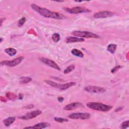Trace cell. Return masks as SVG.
Listing matches in <instances>:
<instances>
[{
  "mask_svg": "<svg viewBox=\"0 0 129 129\" xmlns=\"http://www.w3.org/2000/svg\"><path fill=\"white\" fill-rule=\"evenodd\" d=\"M31 8L39 15L45 18L57 20H62L66 18V17L61 14L51 11L45 8L39 7L35 4H32L31 5Z\"/></svg>",
  "mask_w": 129,
  "mask_h": 129,
  "instance_id": "6da1fadb",
  "label": "cell"
},
{
  "mask_svg": "<svg viewBox=\"0 0 129 129\" xmlns=\"http://www.w3.org/2000/svg\"><path fill=\"white\" fill-rule=\"evenodd\" d=\"M87 106L91 109L103 112H107L110 111L113 107L111 105L105 104L100 102H90L87 103Z\"/></svg>",
  "mask_w": 129,
  "mask_h": 129,
  "instance_id": "7a4b0ae2",
  "label": "cell"
},
{
  "mask_svg": "<svg viewBox=\"0 0 129 129\" xmlns=\"http://www.w3.org/2000/svg\"><path fill=\"white\" fill-rule=\"evenodd\" d=\"M44 82L48 85L55 88H57L60 90H66L71 87L76 85V83L74 82H71L65 84H60L53 81L46 80H44Z\"/></svg>",
  "mask_w": 129,
  "mask_h": 129,
  "instance_id": "3957f363",
  "label": "cell"
},
{
  "mask_svg": "<svg viewBox=\"0 0 129 129\" xmlns=\"http://www.w3.org/2000/svg\"><path fill=\"white\" fill-rule=\"evenodd\" d=\"M71 34L79 37H85V38H99L100 36L94 33L89 31H74Z\"/></svg>",
  "mask_w": 129,
  "mask_h": 129,
  "instance_id": "277c9868",
  "label": "cell"
},
{
  "mask_svg": "<svg viewBox=\"0 0 129 129\" xmlns=\"http://www.w3.org/2000/svg\"><path fill=\"white\" fill-rule=\"evenodd\" d=\"M63 10L68 13L73 14H77L84 13H89L91 12L88 9L84 7H76L72 8H63Z\"/></svg>",
  "mask_w": 129,
  "mask_h": 129,
  "instance_id": "5b68a950",
  "label": "cell"
},
{
  "mask_svg": "<svg viewBox=\"0 0 129 129\" xmlns=\"http://www.w3.org/2000/svg\"><path fill=\"white\" fill-rule=\"evenodd\" d=\"M91 115L87 112H75L68 115V117L73 119L86 120L90 119Z\"/></svg>",
  "mask_w": 129,
  "mask_h": 129,
  "instance_id": "8992f818",
  "label": "cell"
},
{
  "mask_svg": "<svg viewBox=\"0 0 129 129\" xmlns=\"http://www.w3.org/2000/svg\"><path fill=\"white\" fill-rule=\"evenodd\" d=\"M24 58V57L22 56H19L11 60H3L1 62V64L2 66H6L8 67H13L21 63V62L23 61Z\"/></svg>",
  "mask_w": 129,
  "mask_h": 129,
  "instance_id": "52a82bcc",
  "label": "cell"
},
{
  "mask_svg": "<svg viewBox=\"0 0 129 129\" xmlns=\"http://www.w3.org/2000/svg\"><path fill=\"white\" fill-rule=\"evenodd\" d=\"M41 113H42V111L39 110H33V111L29 112L22 116H20L19 118L22 120H29V119H31L34 118H35L36 117H37V116L41 114Z\"/></svg>",
  "mask_w": 129,
  "mask_h": 129,
  "instance_id": "ba28073f",
  "label": "cell"
},
{
  "mask_svg": "<svg viewBox=\"0 0 129 129\" xmlns=\"http://www.w3.org/2000/svg\"><path fill=\"white\" fill-rule=\"evenodd\" d=\"M85 91L89 93H103L106 91V90L103 87L96 86H88L84 88Z\"/></svg>",
  "mask_w": 129,
  "mask_h": 129,
  "instance_id": "9c48e42d",
  "label": "cell"
},
{
  "mask_svg": "<svg viewBox=\"0 0 129 129\" xmlns=\"http://www.w3.org/2000/svg\"><path fill=\"white\" fill-rule=\"evenodd\" d=\"M114 15V13L108 11H103L95 13L94 14V17L96 19L100 18H106L108 17H111Z\"/></svg>",
  "mask_w": 129,
  "mask_h": 129,
  "instance_id": "30bf717a",
  "label": "cell"
},
{
  "mask_svg": "<svg viewBox=\"0 0 129 129\" xmlns=\"http://www.w3.org/2000/svg\"><path fill=\"white\" fill-rule=\"evenodd\" d=\"M40 60L43 63L46 64L55 70H57L58 71L60 70V68L59 67V66L55 61H54L53 60H52L50 59L42 57V58H41L40 59Z\"/></svg>",
  "mask_w": 129,
  "mask_h": 129,
  "instance_id": "8fae6325",
  "label": "cell"
},
{
  "mask_svg": "<svg viewBox=\"0 0 129 129\" xmlns=\"http://www.w3.org/2000/svg\"><path fill=\"white\" fill-rule=\"evenodd\" d=\"M81 106H83L82 103L80 102H73L66 105L63 107V109L65 110H72Z\"/></svg>",
  "mask_w": 129,
  "mask_h": 129,
  "instance_id": "7c38bea8",
  "label": "cell"
},
{
  "mask_svg": "<svg viewBox=\"0 0 129 129\" xmlns=\"http://www.w3.org/2000/svg\"><path fill=\"white\" fill-rule=\"evenodd\" d=\"M50 123L47 122H40L37 124H35L34 126H27L25 127V128H44L50 126Z\"/></svg>",
  "mask_w": 129,
  "mask_h": 129,
  "instance_id": "4fadbf2b",
  "label": "cell"
},
{
  "mask_svg": "<svg viewBox=\"0 0 129 129\" xmlns=\"http://www.w3.org/2000/svg\"><path fill=\"white\" fill-rule=\"evenodd\" d=\"M84 41V39L77 37H73V36H70L66 38V42L67 43H74V42H83Z\"/></svg>",
  "mask_w": 129,
  "mask_h": 129,
  "instance_id": "5bb4252c",
  "label": "cell"
},
{
  "mask_svg": "<svg viewBox=\"0 0 129 129\" xmlns=\"http://www.w3.org/2000/svg\"><path fill=\"white\" fill-rule=\"evenodd\" d=\"M16 120V117H9L3 120V122L5 126H9L11 124H12Z\"/></svg>",
  "mask_w": 129,
  "mask_h": 129,
  "instance_id": "9a60e30c",
  "label": "cell"
},
{
  "mask_svg": "<svg viewBox=\"0 0 129 129\" xmlns=\"http://www.w3.org/2000/svg\"><path fill=\"white\" fill-rule=\"evenodd\" d=\"M5 52L10 56H13L17 53V50L15 48L11 47L6 48L5 49Z\"/></svg>",
  "mask_w": 129,
  "mask_h": 129,
  "instance_id": "2e32d148",
  "label": "cell"
},
{
  "mask_svg": "<svg viewBox=\"0 0 129 129\" xmlns=\"http://www.w3.org/2000/svg\"><path fill=\"white\" fill-rule=\"evenodd\" d=\"M71 52L72 53L75 55V56H76L77 57H83L84 56V54L83 53H82V51H81L80 50L77 49H76V48H74V49H73L71 51Z\"/></svg>",
  "mask_w": 129,
  "mask_h": 129,
  "instance_id": "e0dca14e",
  "label": "cell"
},
{
  "mask_svg": "<svg viewBox=\"0 0 129 129\" xmlns=\"http://www.w3.org/2000/svg\"><path fill=\"white\" fill-rule=\"evenodd\" d=\"M117 48V45L115 44H110L108 45L107 48V50L110 52L111 53L113 54L114 53L115 51L116 50Z\"/></svg>",
  "mask_w": 129,
  "mask_h": 129,
  "instance_id": "ac0fdd59",
  "label": "cell"
},
{
  "mask_svg": "<svg viewBox=\"0 0 129 129\" xmlns=\"http://www.w3.org/2000/svg\"><path fill=\"white\" fill-rule=\"evenodd\" d=\"M32 81V79L28 77H22L20 79L19 83L21 84H27Z\"/></svg>",
  "mask_w": 129,
  "mask_h": 129,
  "instance_id": "d6986e66",
  "label": "cell"
},
{
  "mask_svg": "<svg viewBox=\"0 0 129 129\" xmlns=\"http://www.w3.org/2000/svg\"><path fill=\"white\" fill-rule=\"evenodd\" d=\"M75 66L73 64H71L70 66H69V67H68L64 71H63V73L64 74H68L70 72H71L72 71H73L74 69H75Z\"/></svg>",
  "mask_w": 129,
  "mask_h": 129,
  "instance_id": "ffe728a7",
  "label": "cell"
},
{
  "mask_svg": "<svg viewBox=\"0 0 129 129\" xmlns=\"http://www.w3.org/2000/svg\"><path fill=\"white\" fill-rule=\"evenodd\" d=\"M60 35L58 33H54L52 35V39L54 42H57L60 40Z\"/></svg>",
  "mask_w": 129,
  "mask_h": 129,
  "instance_id": "44dd1931",
  "label": "cell"
},
{
  "mask_svg": "<svg viewBox=\"0 0 129 129\" xmlns=\"http://www.w3.org/2000/svg\"><path fill=\"white\" fill-rule=\"evenodd\" d=\"M129 126V121L128 120H127L126 121H124L122 122V123L120 124V128L122 129L126 128Z\"/></svg>",
  "mask_w": 129,
  "mask_h": 129,
  "instance_id": "7402d4cb",
  "label": "cell"
},
{
  "mask_svg": "<svg viewBox=\"0 0 129 129\" xmlns=\"http://www.w3.org/2000/svg\"><path fill=\"white\" fill-rule=\"evenodd\" d=\"M6 97L10 100H14L16 97V96L14 93H12L11 92H8L6 93Z\"/></svg>",
  "mask_w": 129,
  "mask_h": 129,
  "instance_id": "603a6c76",
  "label": "cell"
},
{
  "mask_svg": "<svg viewBox=\"0 0 129 129\" xmlns=\"http://www.w3.org/2000/svg\"><path fill=\"white\" fill-rule=\"evenodd\" d=\"M54 119L55 121L58 122H68V120L66 118H60V117H55L54 118Z\"/></svg>",
  "mask_w": 129,
  "mask_h": 129,
  "instance_id": "cb8c5ba5",
  "label": "cell"
},
{
  "mask_svg": "<svg viewBox=\"0 0 129 129\" xmlns=\"http://www.w3.org/2000/svg\"><path fill=\"white\" fill-rule=\"evenodd\" d=\"M26 18H25V17L22 18L21 19H20L19 20L18 23V26L19 27H21V26H23L24 24V23L26 22Z\"/></svg>",
  "mask_w": 129,
  "mask_h": 129,
  "instance_id": "d4e9b609",
  "label": "cell"
},
{
  "mask_svg": "<svg viewBox=\"0 0 129 129\" xmlns=\"http://www.w3.org/2000/svg\"><path fill=\"white\" fill-rule=\"evenodd\" d=\"M121 68V66H115L113 68H112L111 70V72L112 73H114L115 72H116L118 70H119L120 68Z\"/></svg>",
  "mask_w": 129,
  "mask_h": 129,
  "instance_id": "484cf974",
  "label": "cell"
},
{
  "mask_svg": "<svg viewBox=\"0 0 129 129\" xmlns=\"http://www.w3.org/2000/svg\"><path fill=\"white\" fill-rule=\"evenodd\" d=\"M33 106H34V105L33 104H30V105H28L25 106V108H26L27 109H31V108H33Z\"/></svg>",
  "mask_w": 129,
  "mask_h": 129,
  "instance_id": "4316f807",
  "label": "cell"
},
{
  "mask_svg": "<svg viewBox=\"0 0 129 129\" xmlns=\"http://www.w3.org/2000/svg\"><path fill=\"white\" fill-rule=\"evenodd\" d=\"M63 99H64V98H63V97H58L57 98V100H58V101L59 102H62L63 101Z\"/></svg>",
  "mask_w": 129,
  "mask_h": 129,
  "instance_id": "83f0119b",
  "label": "cell"
},
{
  "mask_svg": "<svg viewBox=\"0 0 129 129\" xmlns=\"http://www.w3.org/2000/svg\"><path fill=\"white\" fill-rule=\"evenodd\" d=\"M6 19L5 18H1V26H2V25L3 24V22L4 21H5V20Z\"/></svg>",
  "mask_w": 129,
  "mask_h": 129,
  "instance_id": "f1b7e54d",
  "label": "cell"
},
{
  "mask_svg": "<svg viewBox=\"0 0 129 129\" xmlns=\"http://www.w3.org/2000/svg\"><path fill=\"white\" fill-rule=\"evenodd\" d=\"M122 107H118V108H116L115 110V112H118V111H120V110H122Z\"/></svg>",
  "mask_w": 129,
  "mask_h": 129,
  "instance_id": "f546056e",
  "label": "cell"
},
{
  "mask_svg": "<svg viewBox=\"0 0 129 129\" xmlns=\"http://www.w3.org/2000/svg\"><path fill=\"white\" fill-rule=\"evenodd\" d=\"M3 40V39L2 38H1V39H0V42H1V43H2V42Z\"/></svg>",
  "mask_w": 129,
  "mask_h": 129,
  "instance_id": "4dcf8cb0",
  "label": "cell"
}]
</instances>
